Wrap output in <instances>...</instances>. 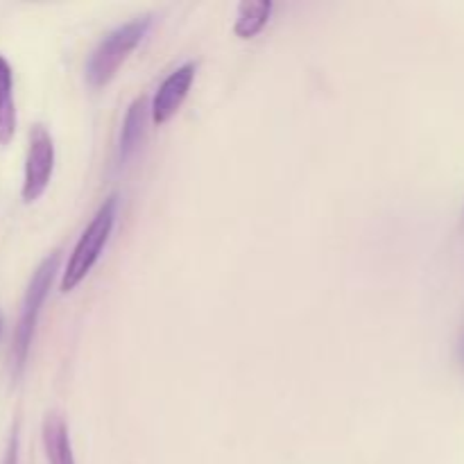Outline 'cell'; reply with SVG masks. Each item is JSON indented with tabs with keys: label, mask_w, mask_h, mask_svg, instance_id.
Here are the masks:
<instances>
[{
	"label": "cell",
	"mask_w": 464,
	"mask_h": 464,
	"mask_svg": "<svg viewBox=\"0 0 464 464\" xmlns=\"http://www.w3.org/2000/svg\"><path fill=\"white\" fill-rule=\"evenodd\" d=\"M116 211L118 195L111 193L102 204H100V208L95 211V216L91 218L86 229L82 231L80 240H77L71 256H68L66 270H63L62 281H59V290H62L63 295L75 290L77 285L84 281V276L89 275L91 267L98 263L100 254H102L104 245H107L109 236H111L113 225H116Z\"/></svg>",
	"instance_id": "1"
},
{
	"label": "cell",
	"mask_w": 464,
	"mask_h": 464,
	"mask_svg": "<svg viewBox=\"0 0 464 464\" xmlns=\"http://www.w3.org/2000/svg\"><path fill=\"white\" fill-rule=\"evenodd\" d=\"M150 25H152V16L145 14V16H136L131 21L122 23L116 30L109 32L107 36H102L100 44L93 48V53L89 54V59H86V82L93 89L109 84L118 72V68L130 57L131 50L148 34Z\"/></svg>",
	"instance_id": "2"
},
{
	"label": "cell",
	"mask_w": 464,
	"mask_h": 464,
	"mask_svg": "<svg viewBox=\"0 0 464 464\" xmlns=\"http://www.w3.org/2000/svg\"><path fill=\"white\" fill-rule=\"evenodd\" d=\"M59 261H62V252L54 249L53 254L44 258L39 263V267L32 275L30 284H27L25 297L21 304V315H18L16 331H14V344H12V370L14 376H21L23 367L27 362V353H30L32 338H34L36 322H39L41 306H44L45 297L50 293V285H53L54 272H57Z\"/></svg>",
	"instance_id": "3"
},
{
	"label": "cell",
	"mask_w": 464,
	"mask_h": 464,
	"mask_svg": "<svg viewBox=\"0 0 464 464\" xmlns=\"http://www.w3.org/2000/svg\"><path fill=\"white\" fill-rule=\"evenodd\" d=\"M54 170V143L50 131L41 122L32 125L27 143L25 175H23L21 198L25 204L36 202L48 188Z\"/></svg>",
	"instance_id": "4"
},
{
	"label": "cell",
	"mask_w": 464,
	"mask_h": 464,
	"mask_svg": "<svg viewBox=\"0 0 464 464\" xmlns=\"http://www.w3.org/2000/svg\"><path fill=\"white\" fill-rule=\"evenodd\" d=\"M193 80H195V63L186 62L184 66L172 71L170 75L161 82L159 91L154 93L152 107H150L154 125H163V122H168L177 111H179L181 102H184L186 95H188Z\"/></svg>",
	"instance_id": "5"
},
{
	"label": "cell",
	"mask_w": 464,
	"mask_h": 464,
	"mask_svg": "<svg viewBox=\"0 0 464 464\" xmlns=\"http://www.w3.org/2000/svg\"><path fill=\"white\" fill-rule=\"evenodd\" d=\"M44 449L48 464H75L68 426L59 412H48L44 420Z\"/></svg>",
	"instance_id": "6"
},
{
	"label": "cell",
	"mask_w": 464,
	"mask_h": 464,
	"mask_svg": "<svg viewBox=\"0 0 464 464\" xmlns=\"http://www.w3.org/2000/svg\"><path fill=\"white\" fill-rule=\"evenodd\" d=\"M148 111L150 107L145 95H139V98L127 107L125 121H122V130H121V148H118L121 161H127V159L134 154V150L139 148L140 139H143L145 116H148Z\"/></svg>",
	"instance_id": "7"
},
{
	"label": "cell",
	"mask_w": 464,
	"mask_h": 464,
	"mask_svg": "<svg viewBox=\"0 0 464 464\" xmlns=\"http://www.w3.org/2000/svg\"><path fill=\"white\" fill-rule=\"evenodd\" d=\"M16 131V104H14V75L7 59L0 54V145H9Z\"/></svg>",
	"instance_id": "8"
},
{
	"label": "cell",
	"mask_w": 464,
	"mask_h": 464,
	"mask_svg": "<svg viewBox=\"0 0 464 464\" xmlns=\"http://www.w3.org/2000/svg\"><path fill=\"white\" fill-rule=\"evenodd\" d=\"M270 0H243L238 5V14H236L234 32L240 39H254L266 27V23L270 21Z\"/></svg>",
	"instance_id": "9"
},
{
	"label": "cell",
	"mask_w": 464,
	"mask_h": 464,
	"mask_svg": "<svg viewBox=\"0 0 464 464\" xmlns=\"http://www.w3.org/2000/svg\"><path fill=\"white\" fill-rule=\"evenodd\" d=\"M0 464H18V426L12 429V435H9L7 449H5L3 462Z\"/></svg>",
	"instance_id": "10"
},
{
	"label": "cell",
	"mask_w": 464,
	"mask_h": 464,
	"mask_svg": "<svg viewBox=\"0 0 464 464\" xmlns=\"http://www.w3.org/2000/svg\"><path fill=\"white\" fill-rule=\"evenodd\" d=\"M458 356H460V362H462V367H464V331H462V335H460V344H458Z\"/></svg>",
	"instance_id": "11"
}]
</instances>
